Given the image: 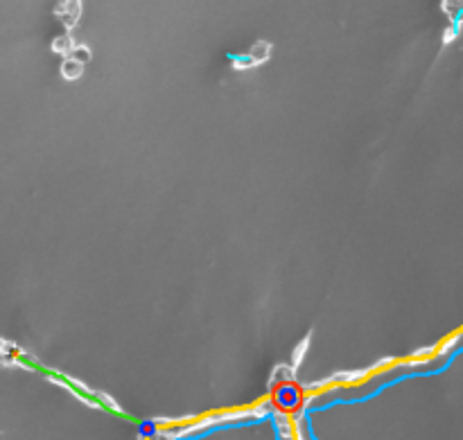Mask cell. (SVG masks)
Masks as SVG:
<instances>
[{
    "instance_id": "cell-1",
    "label": "cell",
    "mask_w": 463,
    "mask_h": 440,
    "mask_svg": "<svg viewBox=\"0 0 463 440\" xmlns=\"http://www.w3.org/2000/svg\"><path fill=\"white\" fill-rule=\"evenodd\" d=\"M273 404L281 411H296L303 404V388L296 381H281L273 388Z\"/></svg>"
},
{
    "instance_id": "cell-2",
    "label": "cell",
    "mask_w": 463,
    "mask_h": 440,
    "mask_svg": "<svg viewBox=\"0 0 463 440\" xmlns=\"http://www.w3.org/2000/svg\"><path fill=\"white\" fill-rule=\"evenodd\" d=\"M141 433L143 436H154V422H143L141 424Z\"/></svg>"
}]
</instances>
